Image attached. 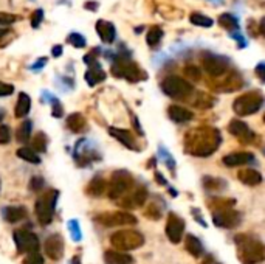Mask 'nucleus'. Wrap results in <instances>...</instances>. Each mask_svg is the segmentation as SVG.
Wrapping results in <instances>:
<instances>
[{"mask_svg": "<svg viewBox=\"0 0 265 264\" xmlns=\"http://www.w3.org/2000/svg\"><path fill=\"white\" fill-rule=\"evenodd\" d=\"M133 176L126 169H118L112 174V179L107 183V196L112 201H119L133 188Z\"/></svg>", "mask_w": 265, "mask_h": 264, "instance_id": "obj_4", "label": "nucleus"}, {"mask_svg": "<svg viewBox=\"0 0 265 264\" xmlns=\"http://www.w3.org/2000/svg\"><path fill=\"white\" fill-rule=\"evenodd\" d=\"M57 198H59L57 190H48L36 201L34 211H36L38 221L42 225H48V224H51V221H53Z\"/></svg>", "mask_w": 265, "mask_h": 264, "instance_id": "obj_7", "label": "nucleus"}, {"mask_svg": "<svg viewBox=\"0 0 265 264\" xmlns=\"http://www.w3.org/2000/svg\"><path fill=\"white\" fill-rule=\"evenodd\" d=\"M185 233V221L177 216L175 213H169L166 221V236L172 244H178L182 241Z\"/></svg>", "mask_w": 265, "mask_h": 264, "instance_id": "obj_15", "label": "nucleus"}, {"mask_svg": "<svg viewBox=\"0 0 265 264\" xmlns=\"http://www.w3.org/2000/svg\"><path fill=\"white\" fill-rule=\"evenodd\" d=\"M202 264H219V263L214 260V257H211V255H208V257L203 260V263H202Z\"/></svg>", "mask_w": 265, "mask_h": 264, "instance_id": "obj_51", "label": "nucleus"}, {"mask_svg": "<svg viewBox=\"0 0 265 264\" xmlns=\"http://www.w3.org/2000/svg\"><path fill=\"white\" fill-rule=\"evenodd\" d=\"M160 87L165 95L174 100H188L194 93L192 84L189 81H186L185 78H180V76H175V75L166 76V78L161 81Z\"/></svg>", "mask_w": 265, "mask_h": 264, "instance_id": "obj_5", "label": "nucleus"}, {"mask_svg": "<svg viewBox=\"0 0 265 264\" xmlns=\"http://www.w3.org/2000/svg\"><path fill=\"white\" fill-rule=\"evenodd\" d=\"M253 160H254V156L251 154V152H231V154H228V156H225L224 159H222L224 165L229 166V168L246 165Z\"/></svg>", "mask_w": 265, "mask_h": 264, "instance_id": "obj_20", "label": "nucleus"}, {"mask_svg": "<svg viewBox=\"0 0 265 264\" xmlns=\"http://www.w3.org/2000/svg\"><path fill=\"white\" fill-rule=\"evenodd\" d=\"M109 134L112 135L114 139H116L119 143L123 144V146L129 148L132 151H138L140 149L138 143H136L135 135L131 131H127V129H118V127H110Z\"/></svg>", "mask_w": 265, "mask_h": 264, "instance_id": "obj_18", "label": "nucleus"}, {"mask_svg": "<svg viewBox=\"0 0 265 264\" xmlns=\"http://www.w3.org/2000/svg\"><path fill=\"white\" fill-rule=\"evenodd\" d=\"M203 186L207 188L208 191H222L227 188V182L222 181V179H214V177H209L207 176L203 179Z\"/></svg>", "mask_w": 265, "mask_h": 264, "instance_id": "obj_33", "label": "nucleus"}, {"mask_svg": "<svg viewBox=\"0 0 265 264\" xmlns=\"http://www.w3.org/2000/svg\"><path fill=\"white\" fill-rule=\"evenodd\" d=\"M42 20H44V10H42V8H38V10L34 11L33 16H31V27L38 28L39 25L42 23Z\"/></svg>", "mask_w": 265, "mask_h": 264, "instance_id": "obj_39", "label": "nucleus"}, {"mask_svg": "<svg viewBox=\"0 0 265 264\" xmlns=\"http://www.w3.org/2000/svg\"><path fill=\"white\" fill-rule=\"evenodd\" d=\"M72 264H81V261H79V257H75V258L72 260Z\"/></svg>", "mask_w": 265, "mask_h": 264, "instance_id": "obj_53", "label": "nucleus"}, {"mask_svg": "<svg viewBox=\"0 0 265 264\" xmlns=\"http://www.w3.org/2000/svg\"><path fill=\"white\" fill-rule=\"evenodd\" d=\"M237 258L242 264H258L265 258L264 244L250 235H237L236 236Z\"/></svg>", "mask_w": 265, "mask_h": 264, "instance_id": "obj_2", "label": "nucleus"}, {"mask_svg": "<svg viewBox=\"0 0 265 264\" xmlns=\"http://www.w3.org/2000/svg\"><path fill=\"white\" fill-rule=\"evenodd\" d=\"M148 201V190L146 186H135L129 191V194H126L124 198L119 199V205L124 207V208H138L141 205H144V202Z\"/></svg>", "mask_w": 265, "mask_h": 264, "instance_id": "obj_14", "label": "nucleus"}, {"mask_svg": "<svg viewBox=\"0 0 265 264\" xmlns=\"http://www.w3.org/2000/svg\"><path fill=\"white\" fill-rule=\"evenodd\" d=\"M228 131L231 135H234L239 142H242L245 144H251L256 140V134L250 129L248 124L241 122V120H231V122H229Z\"/></svg>", "mask_w": 265, "mask_h": 264, "instance_id": "obj_16", "label": "nucleus"}, {"mask_svg": "<svg viewBox=\"0 0 265 264\" xmlns=\"http://www.w3.org/2000/svg\"><path fill=\"white\" fill-rule=\"evenodd\" d=\"M219 23L224 27L225 30H228L229 33H234V31H241V22L236 18V16L229 14V13H224L220 14L219 18Z\"/></svg>", "mask_w": 265, "mask_h": 264, "instance_id": "obj_28", "label": "nucleus"}, {"mask_svg": "<svg viewBox=\"0 0 265 264\" xmlns=\"http://www.w3.org/2000/svg\"><path fill=\"white\" fill-rule=\"evenodd\" d=\"M51 55H53L55 58H59L62 55V45H55L53 48H51Z\"/></svg>", "mask_w": 265, "mask_h": 264, "instance_id": "obj_49", "label": "nucleus"}, {"mask_svg": "<svg viewBox=\"0 0 265 264\" xmlns=\"http://www.w3.org/2000/svg\"><path fill=\"white\" fill-rule=\"evenodd\" d=\"M209 2H214V3H220L222 0H209Z\"/></svg>", "mask_w": 265, "mask_h": 264, "instance_id": "obj_55", "label": "nucleus"}, {"mask_svg": "<svg viewBox=\"0 0 265 264\" xmlns=\"http://www.w3.org/2000/svg\"><path fill=\"white\" fill-rule=\"evenodd\" d=\"M241 221H242V215L233 208L212 213V223L222 228H234L241 224Z\"/></svg>", "mask_w": 265, "mask_h": 264, "instance_id": "obj_13", "label": "nucleus"}, {"mask_svg": "<svg viewBox=\"0 0 265 264\" xmlns=\"http://www.w3.org/2000/svg\"><path fill=\"white\" fill-rule=\"evenodd\" d=\"M62 114H64V109H62V104L59 103V100H53V117H56V118H61L62 117Z\"/></svg>", "mask_w": 265, "mask_h": 264, "instance_id": "obj_45", "label": "nucleus"}, {"mask_svg": "<svg viewBox=\"0 0 265 264\" xmlns=\"http://www.w3.org/2000/svg\"><path fill=\"white\" fill-rule=\"evenodd\" d=\"M31 122L30 120H25L22 122L19 126H17V131H16V139L17 142L20 143H27L30 140V135H31Z\"/></svg>", "mask_w": 265, "mask_h": 264, "instance_id": "obj_32", "label": "nucleus"}, {"mask_svg": "<svg viewBox=\"0 0 265 264\" xmlns=\"http://www.w3.org/2000/svg\"><path fill=\"white\" fill-rule=\"evenodd\" d=\"M104 261L106 264H133L135 263L132 255L126 252H118V250H107L104 253Z\"/></svg>", "mask_w": 265, "mask_h": 264, "instance_id": "obj_22", "label": "nucleus"}, {"mask_svg": "<svg viewBox=\"0 0 265 264\" xmlns=\"http://www.w3.org/2000/svg\"><path fill=\"white\" fill-rule=\"evenodd\" d=\"M42 186H44V179H42L40 176H34L30 182V188L33 191H39Z\"/></svg>", "mask_w": 265, "mask_h": 264, "instance_id": "obj_42", "label": "nucleus"}, {"mask_svg": "<svg viewBox=\"0 0 265 264\" xmlns=\"http://www.w3.org/2000/svg\"><path fill=\"white\" fill-rule=\"evenodd\" d=\"M236 205L234 199H225V198H214L208 201V207L212 211H220V210H229Z\"/></svg>", "mask_w": 265, "mask_h": 264, "instance_id": "obj_30", "label": "nucleus"}, {"mask_svg": "<svg viewBox=\"0 0 265 264\" xmlns=\"http://www.w3.org/2000/svg\"><path fill=\"white\" fill-rule=\"evenodd\" d=\"M163 36H165V33H163V30H161L160 27H152L149 31H148V35H146V42H148V45L149 47H157L160 42H161V39H163Z\"/></svg>", "mask_w": 265, "mask_h": 264, "instance_id": "obj_35", "label": "nucleus"}, {"mask_svg": "<svg viewBox=\"0 0 265 264\" xmlns=\"http://www.w3.org/2000/svg\"><path fill=\"white\" fill-rule=\"evenodd\" d=\"M84 61H85V64H89V70L85 72V81H87L89 86L93 87L106 80V72L102 70V67L98 62L95 53H89L84 58Z\"/></svg>", "mask_w": 265, "mask_h": 264, "instance_id": "obj_12", "label": "nucleus"}, {"mask_svg": "<svg viewBox=\"0 0 265 264\" xmlns=\"http://www.w3.org/2000/svg\"><path fill=\"white\" fill-rule=\"evenodd\" d=\"M2 118H3V114H0V120H2Z\"/></svg>", "mask_w": 265, "mask_h": 264, "instance_id": "obj_56", "label": "nucleus"}, {"mask_svg": "<svg viewBox=\"0 0 265 264\" xmlns=\"http://www.w3.org/2000/svg\"><path fill=\"white\" fill-rule=\"evenodd\" d=\"M13 92H14V86L0 81V97H10Z\"/></svg>", "mask_w": 265, "mask_h": 264, "instance_id": "obj_43", "label": "nucleus"}, {"mask_svg": "<svg viewBox=\"0 0 265 264\" xmlns=\"http://www.w3.org/2000/svg\"><path fill=\"white\" fill-rule=\"evenodd\" d=\"M14 236V244H16V249L19 253H34L39 250L40 243H39V238L28 232V230H16L13 233Z\"/></svg>", "mask_w": 265, "mask_h": 264, "instance_id": "obj_11", "label": "nucleus"}, {"mask_svg": "<svg viewBox=\"0 0 265 264\" xmlns=\"http://www.w3.org/2000/svg\"><path fill=\"white\" fill-rule=\"evenodd\" d=\"M220 142V132L216 127H194L185 134V151L195 157H208L219 148Z\"/></svg>", "mask_w": 265, "mask_h": 264, "instance_id": "obj_1", "label": "nucleus"}, {"mask_svg": "<svg viewBox=\"0 0 265 264\" xmlns=\"http://www.w3.org/2000/svg\"><path fill=\"white\" fill-rule=\"evenodd\" d=\"M264 104V97L262 93L258 90L246 92L244 95L237 97L236 101L233 103V110L241 117H248L256 114Z\"/></svg>", "mask_w": 265, "mask_h": 264, "instance_id": "obj_8", "label": "nucleus"}, {"mask_svg": "<svg viewBox=\"0 0 265 264\" xmlns=\"http://www.w3.org/2000/svg\"><path fill=\"white\" fill-rule=\"evenodd\" d=\"M133 124H135V129H136V132H138V134H143V131H141V127H140V124H138V120H136V118H133Z\"/></svg>", "mask_w": 265, "mask_h": 264, "instance_id": "obj_52", "label": "nucleus"}, {"mask_svg": "<svg viewBox=\"0 0 265 264\" xmlns=\"http://www.w3.org/2000/svg\"><path fill=\"white\" fill-rule=\"evenodd\" d=\"M47 148H48V139H47V135L44 132H38L33 137V140H31V149L38 154V152H45Z\"/></svg>", "mask_w": 265, "mask_h": 264, "instance_id": "obj_31", "label": "nucleus"}, {"mask_svg": "<svg viewBox=\"0 0 265 264\" xmlns=\"http://www.w3.org/2000/svg\"><path fill=\"white\" fill-rule=\"evenodd\" d=\"M110 244L115 250L118 252H129V250H135L141 247L144 244V236L136 232V230H118L116 233H114L110 236Z\"/></svg>", "mask_w": 265, "mask_h": 264, "instance_id": "obj_6", "label": "nucleus"}, {"mask_svg": "<svg viewBox=\"0 0 265 264\" xmlns=\"http://www.w3.org/2000/svg\"><path fill=\"white\" fill-rule=\"evenodd\" d=\"M256 73H258L259 80L264 81V62H259V65L256 67Z\"/></svg>", "mask_w": 265, "mask_h": 264, "instance_id": "obj_50", "label": "nucleus"}, {"mask_svg": "<svg viewBox=\"0 0 265 264\" xmlns=\"http://www.w3.org/2000/svg\"><path fill=\"white\" fill-rule=\"evenodd\" d=\"M189 22L192 25H197V27H203V28H209L214 25V20L208 18V16L202 14V13H192L189 16Z\"/></svg>", "mask_w": 265, "mask_h": 264, "instance_id": "obj_36", "label": "nucleus"}, {"mask_svg": "<svg viewBox=\"0 0 265 264\" xmlns=\"http://www.w3.org/2000/svg\"><path fill=\"white\" fill-rule=\"evenodd\" d=\"M186 73L189 75L194 81L200 80V70H199V69H195V67H188V69H186Z\"/></svg>", "mask_w": 265, "mask_h": 264, "instance_id": "obj_46", "label": "nucleus"}, {"mask_svg": "<svg viewBox=\"0 0 265 264\" xmlns=\"http://www.w3.org/2000/svg\"><path fill=\"white\" fill-rule=\"evenodd\" d=\"M106 191H107V182L99 176L93 177L87 185V194L93 196V198H99Z\"/></svg>", "mask_w": 265, "mask_h": 264, "instance_id": "obj_26", "label": "nucleus"}, {"mask_svg": "<svg viewBox=\"0 0 265 264\" xmlns=\"http://www.w3.org/2000/svg\"><path fill=\"white\" fill-rule=\"evenodd\" d=\"M237 179L248 186H256L262 182V176L259 171H256V169H241V171L237 173Z\"/></svg>", "mask_w": 265, "mask_h": 264, "instance_id": "obj_24", "label": "nucleus"}, {"mask_svg": "<svg viewBox=\"0 0 265 264\" xmlns=\"http://www.w3.org/2000/svg\"><path fill=\"white\" fill-rule=\"evenodd\" d=\"M16 156L20 157L25 162H30V163H33V165H39L40 163V157L30 148H19L16 151Z\"/></svg>", "mask_w": 265, "mask_h": 264, "instance_id": "obj_34", "label": "nucleus"}, {"mask_svg": "<svg viewBox=\"0 0 265 264\" xmlns=\"http://www.w3.org/2000/svg\"><path fill=\"white\" fill-rule=\"evenodd\" d=\"M185 247L189 255H192L194 258H200L203 253V245L200 243V240L194 235H188L185 240Z\"/></svg>", "mask_w": 265, "mask_h": 264, "instance_id": "obj_27", "label": "nucleus"}, {"mask_svg": "<svg viewBox=\"0 0 265 264\" xmlns=\"http://www.w3.org/2000/svg\"><path fill=\"white\" fill-rule=\"evenodd\" d=\"M22 264H44V257L39 252L28 253V257L22 261Z\"/></svg>", "mask_w": 265, "mask_h": 264, "instance_id": "obj_38", "label": "nucleus"}, {"mask_svg": "<svg viewBox=\"0 0 265 264\" xmlns=\"http://www.w3.org/2000/svg\"><path fill=\"white\" fill-rule=\"evenodd\" d=\"M146 218H149V219H153V221H158L160 218H161V210H158L157 208V205L155 203H152V205L146 210Z\"/></svg>", "mask_w": 265, "mask_h": 264, "instance_id": "obj_41", "label": "nucleus"}, {"mask_svg": "<svg viewBox=\"0 0 265 264\" xmlns=\"http://www.w3.org/2000/svg\"><path fill=\"white\" fill-rule=\"evenodd\" d=\"M45 64H47V58H40L39 61L36 62V64H34V65H31V69H33L34 72H38V70L40 69V67H44Z\"/></svg>", "mask_w": 265, "mask_h": 264, "instance_id": "obj_48", "label": "nucleus"}, {"mask_svg": "<svg viewBox=\"0 0 265 264\" xmlns=\"http://www.w3.org/2000/svg\"><path fill=\"white\" fill-rule=\"evenodd\" d=\"M112 75L116 78H124L129 82H140L148 80L146 72L127 55H116L115 62L112 64Z\"/></svg>", "mask_w": 265, "mask_h": 264, "instance_id": "obj_3", "label": "nucleus"}, {"mask_svg": "<svg viewBox=\"0 0 265 264\" xmlns=\"http://www.w3.org/2000/svg\"><path fill=\"white\" fill-rule=\"evenodd\" d=\"M202 65H203V70L208 75L214 76V78H219V76L225 75L228 72L229 61L225 56L214 55V53L208 52L202 56Z\"/></svg>", "mask_w": 265, "mask_h": 264, "instance_id": "obj_10", "label": "nucleus"}, {"mask_svg": "<svg viewBox=\"0 0 265 264\" xmlns=\"http://www.w3.org/2000/svg\"><path fill=\"white\" fill-rule=\"evenodd\" d=\"M16 20H17L16 16L0 13V25H10V23H14Z\"/></svg>", "mask_w": 265, "mask_h": 264, "instance_id": "obj_44", "label": "nucleus"}, {"mask_svg": "<svg viewBox=\"0 0 265 264\" xmlns=\"http://www.w3.org/2000/svg\"><path fill=\"white\" fill-rule=\"evenodd\" d=\"M67 42L70 45H73L75 48H84L87 45V41H85V38L78 31H72L70 35L67 36Z\"/></svg>", "mask_w": 265, "mask_h": 264, "instance_id": "obj_37", "label": "nucleus"}, {"mask_svg": "<svg viewBox=\"0 0 265 264\" xmlns=\"http://www.w3.org/2000/svg\"><path fill=\"white\" fill-rule=\"evenodd\" d=\"M168 115H169L170 120L175 122V123H188L194 118L191 110H188L182 106H177V104H172V106L168 107Z\"/></svg>", "mask_w": 265, "mask_h": 264, "instance_id": "obj_21", "label": "nucleus"}, {"mask_svg": "<svg viewBox=\"0 0 265 264\" xmlns=\"http://www.w3.org/2000/svg\"><path fill=\"white\" fill-rule=\"evenodd\" d=\"M67 127L75 134H81L87 131V120L81 114H70L67 117Z\"/></svg>", "mask_w": 265, "mask_h": 264, "instance_id": "obj_23", "label": "nucleus"}, {"mask_svg": "<svg viewBox=\"0 0 265 264\" xmlns=\"http://www.w3.org/2000/svg\"><path fill=\"white\" fill-rule=\"evenodd\" d=\"M96 33H98L99 39L107 45L114 44L115 39H116V28H115V25L109 20H98L96 22Z\"/></svg>", "mask_w": 265, "mask_h": 264, "instance_id": "obj_19", "label": "nucleus"}, {"mask_svg": "<svg viewBox=\"0 0 265 264\" xmlns=\"http://www.w3.org/2000/svg\"><path fill=\"white\" fill-rule=\"evenodd\" d=\"M6 33H8V31H5V30H0V39H2V38L6 35Z\"/></svg>", "mask_w": 265, "mask_h": 264, "instance_id": "obj_54", "label": "nucleus"}, {"mask_svg": "<svg viewBox=\"0 0 265 264\" xmlns=\"http://www.w3.org/2000/svg\"><path fill=\"white\" fill-rule=\"evenodd\" d=\"M95 223L104 227H116V225H135L136 218L129 211H104L95 216Z\"/></svg>", "mask_w": 265, "mask_h": 264, "instance_id": "obj_9", "label": "nucleus"}, {"mask_svg": "<svg viewBox=\"0 0 265 264\" xmlns=\"http://www.w3.org/2000/svg\"><path fill=\"white\" fill-rule=\"evenodd\" d=\"M75 224H76V221H70V230H72V233H73V240L78 241V240H81V232L75 227Z\"/></svg>", "mask_w": 265, "mask_h": 264, "instance_id": "obj_47", "label": "nucleus"}, {"mask_svg": "<svg viewBox=\"0 0 265 264\" xmlns=\"http://www.w3.org/2000/svg\"><path fill=\"white\" fill-rule=\"evenodd\" d=\"M45 253L50 260L59 261L64 257V240L61 235H51L47 238V241L44 244Z\"/></svg>", "mask_w": 265, "mask_h": 264, "instance_id": "obj_17", "label": "nucleus"}, {"mask_svg": "<svg viewBox=\"0 0 265 264\" xmlns=\"http://www.w3.org/2000/svg\"><path fill=\"white\" fill-rule=\"evenodd\" d=\"M11 140V131L6 124H0V144H6Z\"/></svg>", "mask_w": 265, "mask_h": 264, "instance_id": "obj_40", "label": "nucleus"}, {"mask_svg": "<svg viewBox=\"0 0 265 264\" xmlns=\"http://www.w3.org/2000/svg\"><path fill=\"white\" fill-rule=\"evenodd\" d=\"M3 216L5 219L8 221V223H19V221H22L25 216H27V208L25 207H6L3 210Z\"/></svg>", "mask_w": 265, "mask_h": 264, "instance_id": "obj_29", "label": "nucleus"}, {"mask_svg": "<svg viewBox=\"0 0 265 264\" xmlns=\"http://www.w3.org/2000/svg\"><path fill=\"white\" fill-rule=\"evenodd\" d=\"M31 109V98L30 95H27L25 92H20L19 93V98H17V103H16V107H14V115L16 118H22L25 117Z\"/></svg>", "mask_w": 265, "mask_h": 264, "instance_id": "obj_25", "label": "nucleus"}]
</instances>
